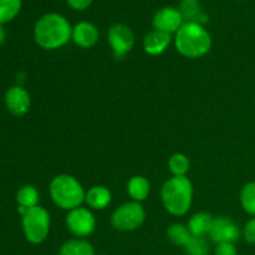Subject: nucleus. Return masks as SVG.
I'll list each match as a JSON object with an SVG mask.
<instances>
[{
  "label": "nucleus",
  "instance_id": "5",
  "mask_svg": "<svg viewBox=\"0 0 255 255\" xmlns=\"http://www.w3.org/2000/svg\"><path fill=\"white\" fill-rule=\"evenodd\" d=\"M21 224L26 241L31 244H41L49 237L51 218L44 207L36 206L27 209L22 216Z\"/></svg>",
  "mask_w": 255,
  "mask_h": 255
},
{
  "label": "nucleus",
  "instance_id": "18",
  "mask_svg": "<svg viewBox=\"0 0 255 255\" xmlns=\"http://www.w3.org/2000/svg\"><path fill=\"white\" fill-rule=\"evenodd\" d=\"M59 255H96L95 248L89 241L82 238L65 242L59 251Z\"/></svg>",
  "mask_w": 255,
  "mask_h": 255
},
{
  "label": "nucleus",
  "instance_id": "8",
  "mask_svg": "<svg viewBox=\"0 0 255 255\" xmlns=\"http://www.w3.org/2000/svg\"><path fill=\"white\" fill-rule=\"evenodd\" d=\"M67 229L76 238H87L96 231V218L89 208L79 207L69 211L65 218Z\"/></svg>",
  "mask_w": 255,
  "mask_h": 255
},
{
  "label": "nucleus",
  "instance_id": "28",
  "mask_svg": "<svg viewBox=\"0 0 255 255\" xmlns=\"http://www.w3.org/2000/svg\"><path fill=\"white\" fill-rule=\"evenodd\" d=\"M5 39H6V31L2 27V24H0V46L5 42Z\"/></svg>",
  "mask_w": 255,
  "mask_h": 255
},
{
  "label": "nucleus",
  "instance_id": "15",
  "mask_svg": "<svg viewBox=\"0 0 255 255\" xmlns=\"http://www.w3.org/2000/svg\"><path fill=\"white\" fill-rule=\"evenodd\" d=\"M151 192V184L143 176H133L127 183V193L133 202L142 203L146 201Z\"/></svg>",
  "mask_w": 255,
  "mask_h": 255
},
{
  "label": "nucleus",
  "instance_id": "2",
  "mask_svg": "<svg viewBox=\"0 0 255 255\" xmlns=\"http://www.w3.org/2000/svg\"><path fill=\"white\" fill-rule=\"evenodd\" d=\"M176 50L187 59H199L212 49V36L204 25L184 21L174 34Z\"/></svg>",
  "mask_w": 255,
  "mask_h": 255
},
{
  "label": "nucleus",
  "instance_id": "4",
  "mask_svg": "<svg viewBox=\"0 0 255 255\" xmlns=\"http://www.w3.org/2000/svg\"><path fill=\"white\" fill-rule=\"evenodd\" d=\"M49 193L55 206L67 212L81 207L86 196L82 184L71 174L55 176L49 184Z\"/></svg>",
  "mask_w": 255,
  "mask_h": 255
},
{
  "label": "nucleus",
  "instance_id": "17",
  "mask_svg": "<svg viewBox=\"0 0 255 255\" xmlns=\"http://www.w3.org/2000/svg\"><path fill=\"white\" fill-rule=\"evenodd\" d=\"M213 217L207 212H198L188 221V229L193 237H207L213 224Z\"/></svg>",
  "mask_w": 255,
  "mask_h": 255
},
{
  "label": "nucleus",
  "instance_id": "3",
  "mask_svg": "<svg viewBox=\"0 0 255 255\" xmlns=\"http://www.w3.org/2000/svg\"><path fill=\"white\" fill-rule=\"evenodd\" d=\"M164 209L174 217L186 216L193 203V184L187 176H172L161 188Z\"/></svg>",
  "mask_w": 255,
  "mask_h": 255
},
{
  "label": "nucleus",
  "instance_id": "22",
  "mask_svg": "<svg viewBox=\"0 0 255 255\" xmlns=\"http://www.w3.org/2000/svg\"><path fill=\"white\" fill-rule=\"evenodd\" d=\"M21 0H0V24L11 21L21 10Z\"/></svg>",
  "mask_w": 255,
  "mask_h": 255
},
{
  "label": "nucleus",
  "instance_id": "13",
  "mask_svg": "<svg viewBox=\"0 0 255 255\" xmlns=\"http://www.w3.org/2000/svg\"><path fill=\"white\" fill-rule=\"evenodd\" d=\"M171 42V34L153 29L144 35L143 50L146 54L151 55V56H158V55H162L168 49Z\"/></svg>",
  "mask_w": 255,
  "mask_h": 255
},
{
  "label": "nucleus",
  "instance_id": "20",
  "mask_svg": "<svg viewBox=\"0 0 255 255\" xmlns=\"http://www.w3.org/2000/svg\"><path fill=\"white\" fill-rule=\"evenodd\" d=\"M39 191L36 189V187L31 186V184L22 186L16 193V202L19 207H24L26 209L34 208V207L39 206Z\"/></svg>",
  "mask_w": 255,
  "mask_h": 255
},
{
  "label": "nucleus",
  "instance_id": "27",
  "mask_svg": "<svg viewBox=\"0 0 255 255\" xmlns=\"http://www.w3.org/2000/svg\"><path fill=\"white\" fill-rule=\"evenodd\" d=\"M92 1L94 0H66L67 5L71 9L77 10V11H82V10L87 9L92 4Z\"/></svg>",
  "mask_w": 255,
  "mask_h": 255
},
{
  "label": "nucleus",
  "instance_id": "19",
  "mask_svg": "<svg viewBox=\"0 0 255 255\" xmlns=\"http://www.w3.org/2000/svg\"><path fill=\"white\" fill-rule=\"evenodd\" d=\"M192 233L188 229V226L182 223H173L172 226L168 227L167 229V238L169 239L172 244L177 247H184L187 246L189 241L192 238Z\"/></svg>",
  "mask_w": 255,
  "mask_h": 255
},
{
  "label": "nucleus",
  "instance_id": "21",
  "mask_svg": "<svg viewBox=\"0 0 255 255\" xmlns=\"http://www.w3.org/2000/svg\"><path fill=\"white\" fill-rule=\"evenodd\" d=\"M189 167H191L189 158L184 153H181V152L173 153L168 158V169L172 173V176H187V173L189 171Z\"/></svg>",
  "mask_w": 255,
  "mask_h": 255
},
{
  "label": "nucleus",
  "instance_id": "9",
  "mask_svg": "<svg viewBox=\"0 0 255 255\" xmlns=\"http://www.w3.org/2000/svg\"><path fill=\"white\" fill-rule=\"evenodd\" d=\"M242 236L238 224L228 217H218L213 219V224L209 231V239L216 244L234 243Z\"/></svg>",
  "mask_w": 255,
  "mask_h": 255
},
{
  "label": "nucleus",
  "instance_id": "10",
  "mask_svg": "<svg viewBox=\"0 0 255 255\" xmlns=\"http://www.w3.org/2000/svg\"><path fill=\"white\" fill-rule=\"evenodd\" d=\"M183 22L184 19L181 11L172 6L159 9L152 19L153 29L167 32V34H176L179 27L183 25Z\"/></svg>",
  "mask_w": 255,
  "mask_h": 255
},
{
  "label": "nucleus",
  "instance_id": "1",
  "mask_svg": "<svg viewBox=\"0 0 255 255\" xmlns=\"http://www.w3.org/2000/svg\"><path fill=\"white\" fill-rule=\"evenodd\" d=\"M72 37L69 20L57 12L44 14L34 26V40L41 49L57 50L64 47Z\"/></svg>",
  "mask_w": 255,
  "mask_h": 255
},
{
  "label": "nucleus",
  "instance_id": "23",
  "mask_svg": "<svg viewBox=\"0 0 255 255\" xmlns=\"http://www.w3.org/2000/svg\"><path fill=\"white\" fill-rule=\"evenodd\" d=\"M239 199L244 211L255 217V182H249L242 188Z\"/></svg>",
  "mask_w": 255,
  "mask_h": 255
},
{
  "label": "nucleus",
  "instance_id": "12",
  "mask_svg": "<svg viewBox=\"0 0 255 255\" xmlns=\"http://www.w3.org/2000/svg\"><path fill=\"white\" fill-rule=\"evenodd\" d=\"M100 39V31L96 25L90 21H80L72 27L71 40L82 49H91Z\"/></svg>",
  "mask_w": 255,
  "mask_h": 255
},
{
  "label": "nucleus",
  "instance_id": "6",
  "mask_svg": "<svg viewBox=\"0 0 255 255\" xmlns=\"http://www.w3.org/2000/svg\"><path fill=\"white\" fill-rule=\"evenodd\" d=\"M146 219V211L138 202H126L111 214V226L120 232H133L138 229Z\"/></svg>",
  "mask_w": 255,
  "mask_h": 255
},
{
  "label": "nucleus",
  "instance_id": "29",
  "mask_svg": "<svg viewBox=\"0 0 255 255\" xmlns=\"http://www.w3.org/2000/svg\"><path fill=\"white\" fill-rule=\"evenodd\" d=\"M100 255H105V254H100Z\"/></svg>",
  "mask_w": 255,
  "mask_h": 255
},
{
  "label": "nucleus",
  "instance_id": "7",
  "mask_svg": "<svg viewBox=\"0 0 255 255\" xmlns=\"http://www.w3.org/2000/svg\"><path fill=\"white\" fill-rule=\"evenodd\" d=\"M107 41H109L115 59L121 60L133 49L136 37L131 27L121 22H115L109 27Z\"/></svg>",
  "mask_w": 255,
  "mask_h": 255
},
{
  "label": "nucleus",
  "instance_id": "11",
  "mask_svg": "<svg viewBox=\"0 0 255 255\" xmlns=\"http://www.w3.org/2000/svg\"><path fill=\"white\" fill-rule=\"evenodd\" d=\"M5 105L6 109L14 116H24L27 114L31 105L30 94L22 86H12L5 94Z\"/></svg>",
  "mask_w": 255,
  "mask_h": 255
},
{
  "label": "nucleus",
  "instance_id": "16",
  "mask_svg": "<svg viewBox=\"0 0 255 255\" xmlns=\"http://www.w3.org/2000/svg\"><path fill=\"white\" fill-rule=\"evenodd\" d=\"M178 10L181 11L184 21L198 22L202 25L208 21V16L204 14L199 0H181Z\"/></svg>",
  "mask_w": 255,
  "mask_h": 255
},
{
  "label": "nucleus",
  "instance_id": "25",
  "mask_svg": "<svg viewBox=\"0 0 255 255\" xmlns=\"http://www.w3.org/2000/svg\"><path fill=\"white\" fill-rule=\"evenodd\" d=\"M242 236L247 243L255 244V217L247 222L243 231H242Z\"/></svg>",
  "mask_w": 255,
  "mask_h": 255
},
{
  "label": "nucleus",
  "instance_id": "24",
  "mask_svg": "<svg viewBox=\"0 0 255 255\" xmlns=\"http://www.w3.org/2000/svg\"><path fill=\"white\" fill-rule=\"evenodd\" d=\"M187 255H208L209 244L206 237H192L191 241L184 247Z\"/></svg>",
  "mask_w": 255,
  "mask_h": 255
},
{
  "label": "nucleus",
  "instance_id": "26",
  "mask_svg": "<svg viewBox=\"0 0 255 255\" xmlns=\"http://www.w3.org/2000/svg\"><path fill=\"white\" fill-rule=\"evenodd\" d=\"M214 255H238V251L234 243H221L217 244Z\"/></svg>",
  "mask_w": 255,
  "mask_h": 255
},
{
  "label": "nucleus",
  "instance_id": "14",
  "mask_svg": "<svg viewBox=\"0 0 255 255\" xmlns=\"http://www.w3.org/2000/svg\"><path fill=\"white\" fill-rule=\"evenodd\" d=\"M112 193L107 187L94 186L86 191L85 203L95 211H104L111 204Z\"/></svg>",
  "mask_w": 255,
  "mask_h": 255
}]
</instances>
